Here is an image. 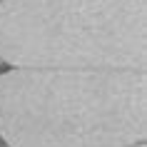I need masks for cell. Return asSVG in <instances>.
<instances>
[{"label": "cell", "instance_id": "cell-3", "mask_svg": "<svg viewBox=\"0 0 147 147\" xmlns=\"http://www.w3.org/2000/svg\"><path fill=\"white\" fill-rule=\"evenodd\" d=\"M132 147H145V142H140V145H132Z\"/></svg>", "mask_w": 147, "mask_h": 147}, {"label": "cell", "instance_id": "cell-2", "mask_svg": "<svg viewBox=\"0 0 147 147\" xmlns=\"http://www.w3.org/2000/svg\"><path fill=\"white\" fill-rule=\"evenodd\" d=\"M0 60L35 70H145L147 0H0Z\"/></svg>", "mask_w": 147, "mask_h": 147}, {"label": "cell", "instance_id": "cell-1", "mask_svg": "<svg viewBox=\"0 0 147 147\" xmlns=\"http://www.w3.org/2000/svg\"><path fill=\"white\" fill-rule=\"evenodd\" d=\"M147 135L145 70H35L0 75L8 147H132Z\"/></svg>", "mask_w": 147, "mask_h": 147}]
</instances>
